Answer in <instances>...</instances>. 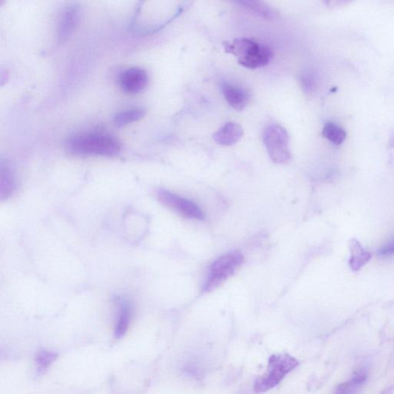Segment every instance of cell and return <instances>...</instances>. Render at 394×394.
<instances>
[{
	"label": "cell",
	"mask_w": 394,
	"mask_h": 394,
	"mask_svg": "<svg viewBox=\"0 0 394 394\" xmlns=\"http://www.w3.org/2000/svg\"><path fill=\"white\" fill-rule=\"evenodd\" d=\"M349 249L351 252L349 265L352 270L359 271L370 262L371 259L370 252L366 250L357 239H351Z\"/></svg>",
	"instance_id": "cell-11"
},
{
	"label": "cell",
	"mask_w": 394,
	"mask_h": 394,
	"mask_svg": "<svg viewBox=\"0 0 394 394\" xmlns=\"http://www.w3.org/2000/svg\"><path fill=\"white\" fill-rule=\"evenodd\" d=\"M16 189L15 179L10 166L2 164L1 177H0V197L8 199Z\"/></svg>",
	"instance_id": "cell-15"
},
{
	"label": "cell",
	"mask_w": 394,
	"mask_h": 394,
	"mask_svg": "<svg viewBox=\"0 0 394 394\" xmlns=\"http://www.w3.org/2000/svg\"><path fill=\"white\" fill-rule=\"evenodd\" d=\"M263 141L273 163L283 164L290 161V137L282 126L277 124L266 126L263 132Z\"/></svg>",
	"instance_id": "cell-4"
},
{
	"label": "cell",
	"mask_w": 394,
	"mask_h": 394,
	"mask_svg": "<svg viewBox=\"0 0 394 394\" xmlns=\"http://www.w3.org/2000/svg\"><path fill=\"white\" fill-rule=\"evenodd\" d=\"M119 311L117 322L115 328V336L117 339L123 338L128 332L132 316V309L130 305L120 299L119 303Z\"/></svg>",
	"instance_id": "cell-12"
},
{
	"label": "cell",
	"mask_w": 394,
	"mask_h": 394,
	"mask_svg": "<svg viewBox=\"0 0 394 394\" xmlns=\"http://www.w3.org/2000/svg\"><path fill=\"white\" fill-rule=\"evenodd\" d=\"M237 4L242 6L243 8L249 11L253 14L266 19H275L278 13L270 8L268 5L259 1H239Z\"/></svg>",
	"instance_id": "cell-14"
},
{
	"label": "cell",
	"mask_w": 394,
	"mask_h": 394,
	"mask_svg": "<svg viewBox=\"0 0 394 394\" xmlns=\"http://www.w3.org/2000/svg\"><path fill=\"white\" fill-rule=\"evenodd\" d=\"M146 111L141 108L125 110L117 113L115 123L117 126H124L138 121L145 116Z\"/></svg>",
	"instance_id": "cell-18"
},
{
	"label": "cell",
	"mask_w": 394,
	"mask_h": 394,
	"mask_svg": "<svg viewBox=\"0 0 394 394\" xmlns=\"http://www.w3.org/2000/svg\"><path fill=\"white\" fill-rule=\"evenodd\" d=\"M377 255L382 258H388L394 256V237L380 247L377 251Z\"/></svg>",
	"instance_id": "cell-19"
},
{
	"label": "cell",
	"mask_w": 394,
	"mask_h": 394,
	"mask_svg": "<svg viewBox=\"0 0 394 394\" xmlns=\"http://www.w3.org/2000/svg\"><path fill=\"white\" fill-rule=\"evenodd\" d=\"M366 371L360 370L348 382L339 385L333 394H357L366 382Z\"/></svg>",
	"instance_id": "cell-13"
},
{
	"label": "cell",
	"mask_w": 394,
	"mask_h": 394,
	"mask_svg": "<svg viewBox=\"0 0 394 394\" xmlns=\"http://www.w3.org/2000/svg\"><path fill=\"white\" fill-rule=\"evenodd\" d=\"M243 136L242 126L235 122H228L213 135V139L219 145L230 146L237 144Z\"/></svg>",
	"instance_id": "cell-9"
},
{
	"label": "cell",
	"mask_w": 394,
	"mask_h": 394,
	"mask_svg": "<svg viewBox=\"0 0 394 394\" xmlns=\"http://www.w3.org/2000/svg\"><path fill=\"white\" fill-rule=\"evenodd\" d=\"M221 89L226 102L233 109L242 111L248 105L250 102L249 93L240 86L224 83L221 85Z\"/></svg>",
	"instance_id": "cell-8"
},
{
	"label": "cell",
	"mask_w": 394,
	"mask_h": 394,
	"mask_svg": "<svg viewBox=\"0 0 394 394\" xmlns=\"http://www.w3.org/2000/svg\"><path fill=\"white\" fill-rule=\"evenodd\" d=\"M119 82L123 91L130 93V95H135V93L143 91L148 86V73L141 68H130L120 75Z\"/></svg>",
	"instance_id": "cell-7"
},
{
	"label": "cell",
	"mask_w": 394,
	"mask_h": 394,
	"mask_svg": "<svg viewBox=\"0 0 394 394\" xmlns=\"http://www.w3.org/2000/svg\"><path fill=\"white\" fill-rule=\"evenodd\" d=\"M322 135L324 137L335 145L342 144L346 137V131L342 126L335 123H327L324 126Z\"/></svg>",
	"instance_id": "cell-17"
},
{
	"label": "cell",
	"mask_w": 394,
	"mask_h": 394,
	"mask_svg": "<svg viewBox=\"0 0 394 394\" xmlns=\"http://www.w3.org/2000/svg\"><path fill=\"white\" fill-rule=\"evenodd\" d=\"M79 18V11L75 6H69L63 12L58 26V38L65 41L75 30Z\"/></svg>",
	"instance_id": "cell-10"
},
{
	"label": "cell",
	"mask_w": 394,
	"mask_h": 394,
	"mask_svg": "<svg viewBox=\"0 0 394 394\" xmlns=\"http://www.w3.org/2000/svg\"><path fill=\"white\" fill-rule=\"evenodd\" d=\"M57 357L58 353L55 352L45 350L38 351L35 357L37 375L38 376L44 375Z\"/></svg>",
	"instance_id": "cell-16"
},
{
	"label": "cell",
	"mask_w": 394,
	"mask_h": 394,
	"mask_svg": "<svg viewBox=\"0 0 394 394\" xmlns=\"http://www.w3.org/2000/svg\"><path fill=\"white\" fill-rule=\"evenodd\" d=\"M226 52L235 56L237 62L248 69H257L268 65L273 57L271 50L246 38L224 42Z\"/></svg>",
	"instance_id": "cell-2"
},
{
	"label": "cell",
	"mask_w": 394,
	"mask_h": 394,
	"mask_svg": "<svg viewBox=\"0 0 394 394\" xmlns=\"http://www.w3.org/2000/svg\"><path fill=\"white\" fill-rule=\"evenodd\" d=\"M243 262L244 257L237 251L226 253L218 258L211 266L204 291L210 292L217 288L236 272Z\"/></svg>",
	"instance_id": "cell-5"
},
{
	"label": "cell",
	"mask_w": 394,
	"mask_h": 394,
	"mask_svg": "<svg viewBox=\"0 0 394 394\" xmlns=\"http://www.w3.org/2000/svg\"><path fill=\"white\" fill-rule=\"evenodd\" d=\"M157 199L160 203L186 218L203 219L204 213L199 206L189 199L165 190L157 191Z\"/></svg>",
	"instance_id": "cell-6"
},
{
	"label": "cell",
	"mask_w": 394,
	"mask_h": 394,
	"mask_svg": "<svg viewBox=\"0 0 394 394\" xmlns=\"http://www.w3.org/2000/svg\"><path fill=\"white\" fill-rule=\"evenodd\" d=\"M68 148L77 155L113 157L119 155L121 145L112 136L95 132L71 137L68 142Z\"/></svg>",
	"instance_id": "cell-1"
},
{
	"label": "cell",
	"mask_w": 394,
	"mask_h": 394,
	"mask_svg": "<svg viewBox=\"0 0 394 394\" xmlns=\"http://www.w3.org/2000/svg\"><path fill=\"white\" fill-rule=\"evenodd\" d=\"M298 365V360L289 353L272 355L269 358L266 371L256 380L253 390L257 393L270 391L282 382Z\"/></svg>",
	"instance_id": "cell-3"
}]
</instances>
